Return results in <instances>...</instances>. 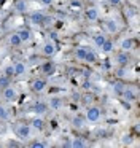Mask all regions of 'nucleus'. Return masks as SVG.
Returning <instances> with one entry per match:
<instances>
[{"label":"nucleus","instance_id":"obj_30","mask_svg":"<svg viewBox=\"0 0 140 148\" xmlns=\"http://www.w3.org/2000/svg\"><path fill=\"white\" fill-rule=\"evenodd\" d=\"M16 10H18V11H24V10H25V5H24V2H21V0H19L18 3H16Z\"/></svg>","mask_w":140,"mask_h":148},{"label":"nucleus","instance_id":"obj_27","mask_svg":"<svg viewBox=\"0 0 140 148\" xmlns=\"http://www.w3.org/2000/svg\"><path fill=\"white\" fill-rule=\"evenodd\" d=\"M5 77H8V78L14 77V72H13V65H8V67H5Z\"/></svg>","mask_w":140,"mask_h":148},{"label":"nucleus","instance_id":"obj_33","mask_svg":"<svg viewBox=\"0 0 140 148\" xmlns=\"http://www.w3.org/2000/svg\"><path fill=\"white\" fill-rule=\"evenodd\" d=\"M8 147H19V143H18V142H10Z\"/></svg>","mask_w":140,"mask_h":148},{"label":"nucleus","instance_id":"obj_20","mask_svg":"<svg viewBox=\"0 0 140 148\" xmlns=\"http://www.w3.org/2000/svg\"><path fill=\"white\" fill-rule=\"evenodd\" d=\"M113 48H115V45H113L111 40H105V42L102 43V46H100V49L104 53H111V51H113Z\"/></svg>","mask_w":140,"mask_h":148},{"label":"nucleus","instance_id":"obj_11","mask_svg":"<svg viewBox=\"0 0 140 148\" xmlns=\"http://www.w3.org/2000/svg\"><path fill=\"white\" fill-rule=\"evenodd\" d=\"M18 35L21 37V42L22 43H29L32 40V32H30V29H21L18 32Z\"/></svg>","mask_w":140,"mask_h":148},{"label":"nucleus","instance_id":"obj_15","mask_svg":"<svg viewBox=\"0 0 140 148\" xmlns=\"http://www.w3.org/2000/svg\"><path fill=\"white\" fill-rule=\"evenodd\" d=\"M8 43H10L11 46H14V48H18V46H21V45H22L21 37L18 35V32H16V34H11V35L8 37Z\"/></svg>","mask_w":140,"mask_h":148},{"label":"nucleus","instance_id":"obj_34","mask_svg":"<svg viewBox=\"0 0 140 148\" xmlns=\"http://www.w3.org/2000/svg\"><path fill=\"white\" fill-rule=\"evenodd\" d=\"M0 148H2V145H0Z\"/></svg>","mask_w":140,"mask_h":148},{"label":"nucleus","instance_id":"obj_5","mask_svg":"<svg viewBox=\"0 0 140 148\" xmlns=\"http://www.w3.org/2000/svg\"><path fill=\"white\" fill-rule=\"evenodd\" d=\"M46 84L48 83H46L45 78H37V80H34V83H32V89H34V92H43Z\"/></svg>","mask_w":140,"mask_h":148},{"label":"nucleus","instance_id":"obj_16","mask_svg":"<svg viewBox=\"0 0 140 148\" xmlns=\"http://www.w3.org/2000/svg\"><path fill=\"white\" fill-rule=\"evenodd\" d=\"M83 61L89 62V64H94V62L97 61V54H95V51H92V49H86V54H84V58H83Z\"/></svg>","mask_w":140,"mask_h":148},{"label":"nucleus","instance_id":"obj_1","mask_svg":"<svg viewBox=\"0 0 140 148\" xmlns=\"http://www.w3.org/2000/svg\"><path fill=\"white\" fill-rule=\"evenodd\" d=\"M100 116H102L100 108H99V107H91V108H88V112H86L84 119L88 123H97L99 119H100Z\"/></svg>","mask_w":140,"mask_h":148},{"label":"nucleus","instance_id":"obj_31","mask_svg":"<svg viewBox=\"0 0 140 148\" xmlns=\"http://www.w3.org/2000/svg\"><path fill=\"white\" fill-rule=\"evenodd\" d=\"M119 3H121V0H110V5H113V7H116Z\"/></svg>","mask_w":140,"mask_h":148},{"label":"nucleus","instance_id":"obj_10","mask_svg":"<svg viewBox=\"0 0 140 148\" xmlns=\"http://www.w3.org/2000/svg\"><path fill=\"white\" fill-rule=\"evenodd\" d=\"M119 46H121L123 51H130V49L135 46V40L134 38H124V40H121Z\"/></svg>","mask_w":140,"mask_h":148},{"label":"nucleus","instance_id":"obj_24","mask_svg":"<svg viewBox=\"0 0 140 148\" xmlns=\"http://www.w3.org/2000/svg\"><path fill=\"white\" fill-rule=\"evenodd\" d=\"M72 124H73V127H83L84 126V118L83 116H76V118H73Z\"/></svg>","mask_w":140,"mask_h":148},{"label":"nucleus","instance_id":"obj_2","mask_svg":"<svg viewBox=\"0 0 140 148\" xmlns=\"http://www.w3.org/2000/svg\"><path fill=\"white\" fill-rule=\"evenodd\" d=\"M30 129L32 127L29 124H18L16 129H14V132L21 140H27V138L30 137Z\"/></svg>","mask_w":140,"mask_h":148},{"label":"nucleus","instance_id":"obj_19","mask_svg":"<svg viewBox=\"0 0 140 148\" xmlns=\"http://www.w3.org/2000/svg\"><path fill=\"white\" fill-rule=\"evenodd\" d=\"M116 64H119V65L129 64V54H127V51H124V53H121V54L116 56Z\"/></svg>","mask_w":140,"mask_h":148},{"label":"nucleus","instance_id":"obj_13","mask_svg":"<svg viewBox=\"0 0 140 148\" xmlns=\"http://www.w3.org/2000/svg\"><path fill=\"white\" fill-rule=\"evenodd\" d=\"M34 112L37 113V115H40V116H43L45 113L48 112V105L45 102H37L34 105Z\"/></svg>","mask_w":140,"mask_h":148},{"label":"nucleus","instance_id":"obj_23","mask_svg":"<svg viewBox=\"0 0 140 148\" xmlns=\"http://www.w3.org/2000/svg\"><path fill=\"white\" fill-rule=\"evenodd\" d=\"M86 49H88V48H83V46L76 48L75 49V58L80 59V61H83V58H84V54H86Z\"/></svg>","mask_w":140,"mask_h":148},{"label":"nucleus","instance_id":"obj_29","mask_svg":"<svg viewBox=\"0 0 140 148\" xmlns=\"http://www.w3.org/2000/svg\"><path fill=\"white\" fill-rule=\"evenodd\" d=\"M8 77H0V86H2V88H6V86H8Z\"/></svg>","mask_w":140,"mask_h":148},{"label":"nucleus","instance_id":"obj_8","mask_svg":"<svg viewBox=\"0 0 140 148\" xmlns=\"http://www.w3.org/2000/svg\"><path fill=\"white\" fill-rule=\"evenodd\" d=\"M121 97H123L126 102H135L137 100V94L134 92L132 89H127V88H124V91L121 92Z\"/></svg>","mask_w":140,"mask_h":148},{"label":"nucleus","instance_id":"obj_32","mask_svg":"<svg viewBox=\"0 0 140 148\" xmlns=\"http://www.w3.org/2000/svg\"><path fill=\"white\" fill-rule=\"evenodd\" d=\"M40 2L43 5H51V3H53V0H40Z\"/></svg>","mask_w":140,"mask_h":148},{"label":"nucleus","instance_id":"obj_14","mask_svg":"<svg viewBox=\"0 0 140 148\" xmlns=\"http://www.w3.org/2000/svg\"><path fill=\"white\" fill-rule=\"evenodd\" d=\"M45 19H46V16H45L43 13H38V11H37V13H32L30 14V23L37 24V26H38V24H43Z\"/></svg>","mask_w":140,"mask_h":148},{"label":"nucleus","instance_id":"obj_9","mask_svg":"<svg viewBox=\"0 0 140 148\" xmlns=\"http://www.w3.org/2000/svg\"><path fill=\"white\" fill-rule=\"evenodd\" d=\"M30 127H34L35 131H43V127H45V119L41 118L40 115H38V116H35V118L32 119Z\"/></svg>","mask_w":140,"mask_h":148},{"label":"nucleus","instance_id":"obj_21","mask_svg":"<svg viewBox=\"0 0 140 148\" xmlns=\"http://www.w3.org/2000/svg\"><path fill=\"white\" fill-rule=\"evenodd\" d=\"M8 118H10V112H8V108H6L5 105H0V119H2V121H6Z\"/></svg>","mask_w":140,"mask_h":148},{"label":"nucleus","instance_id":"obj_4","mask_svg":"<svg viewBox=\"0 0 140 148\" xmlns=\"http://www.w3.org/2000/svg\"><path fill=\"white\" fill-rule=\"evenodd\" d=\"M99 10L95 7H91V8H88V10L84 11V18H86V21H89V23H95V21L99 19Z\"/></svg>","mask_w":140,"mask_h":148},{"label":"nucleus","instance_id":"obj_26","mask_svg":"<svg viewBox=\"0 0 140 148\" xmlns=\"http://www.w3.org/2000/svg\"><path fill=\"white\" fill-rule=\"evenodd\" d=\"M107 27H108V30H110V32H116V30H118V24H116V21H113V19L107 21Z\"/></svg>","mask_w":140,"mask_h":148},{"label":"nucleus","instance_id":"obj_17","mask_svg":"<svg viewBox=\"0 0 140 148\" xmlns=\"http://www.w3.org/2000/svg\"><path fill=\"white\" fill-rule=\"evenodd\" d=\"M62 105H64V100L60 99V97H51L49 105H48V107H51L53 110H59Z\"/></svg>","mask_w":140,"mask_h":148},{"label":"nucleus","instance_id":"obj_6","mask_svg":"<svg viewBox=\"0 0 140 148\" xmlns=\"http://www.w3.org/2000/svg\"><path fill=\"white\" fill-rule=\"evenodd\" d=\"M56 53H57V48H56V45H54L53 42H48V43H45V45H43V54L45 56L53 58Z\"/></svg>","mask_w":140,"mask_h":148},{"label":"nucleus","instance_id":"obj_3","mask_svg":"<svg viewBox=\"0 0 140 148\" xmlns=\"http://www.w3.org/2000/svg\"><path fill=\"white\" fill-rule=\"evenodd\" d=\"M16 97H18V91H16V88L10 86V84L6 88H3V99H5L6 102H14Z\"/></svg>","mask_w":140,"mask_h":148},{"label":"nucleus","instance_id":"obj_7","mask_svg":"<svg viewBox=\"0 0 140 148\" xmlns=\"http://www.w3.org/2000/svg\"><path fill=\"white\" fill-rule=\"evenodd\" d=\"M41 72H43L45 75H48V77H51V75L56 72V65H54V62H53V61L45 62V64L41 65Z\"/></svg>","mask_w":140,"mask_h":148},{"label":"nucleus","instance_id":"obj_28","mask_svg":"<svg viewBox=\"0 0 140 148\" xmlns=\"http://www.w3.org/2000/svg\"><path fill=\"white\" fill-rule=\"evenodd\" d=\"M30 147L32 148H45V147H46V143H45V142L37 140V142H34V143H30Z\"/></svg>","mask_w":140,"mask_h":148},{"label":"nucleus","instance_id":"obj_18","mask_svg":"<svg viewBox=\"0 0 140 148\" xmlns=\"http://www.w3.org/2000/svg\"><path fill=\"white\" fill-rule=\"evenodd\" d=\"M70 147L72 148H84L86 147V140L81 137H75L72 142H70Z\"/></svg>","mask_w":140,"mask_h":148},{"label":"nucleus","instance_id":"obj_22","mask_svg":"<svg viewBox=\"0 0 140 148\" xmlns=\"http://www.w3.org/2000/svg\"><path fill=\"white\" fill-rule=\"evenodd\" d=\"M124 84L121 83V81H116V83L113 84V91H115V94H116V96H121V92H123L124 91Z\"/></svg>","mask_w":140,"mask_h":148},{"label":"nucleus","instance_id":"obj_12","mask_svg":"<svg viewBox=\"0 0 140 148\" xmlns=\"http://www.w3.org/2000/svg\"><path fill=\"white\" fill-rule=\"evenodd\" d=\"M13 72H14V77H21L25 73V64L24 62H14L13 65Z\"/></svg>","mask_w":140,"mask_h":148},{"label":"nucleus","instance_id":"obj_25","mask_svg":"<svg viewBox=\"0 0 140 148\" xmlns=\"http://www.w3.org/2000/svg\"><path fill=\"white\" fill-rule=\"evenodd\" d=\"M92 40H94L95 46H99V48H100V46H102V43H104L107 38H105V35H94V37H92Z\"/></svg>","mask_w":140,"mask_h":148}]
</instances>
